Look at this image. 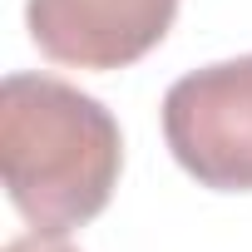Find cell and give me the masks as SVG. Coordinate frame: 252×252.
Segmentation results:
<instances>
[{
	"label": "cell",
	"instance_id": "obj_1",
	"mask_svg": "<svg viewBox=\"0 0 252 252\" xmlns=\"http://www.w3.org/2000/svg\"><path fill=\"white\" fill-rule=\"evenodd\" d=\"M124 134L114 114L55 79L5 74L0 84V173L15 213L35 232H74L94 222L119 183Z\"/></svg>",
	"mask_w": 252,
	"mask_h": 252
},
{
	"label": "cell",
	"instance_id": "obj_2",
	"mask_svg": "<svg viewBox=\"0 0 252 252\" xmlns=\"http://www.w3.org/2000/svg\"><path fill=\"white\" fill-rule=\"evenodd\" d=\"M163 139L203 188L252 193V55L173 79L163 94Z\"/></svg>",
	"mask_w": 252,
	"mask_h": 252
},
{
	"label": "cell",
	"instance_id": "obj_3",
	"mask_svg": "<svg viewBox=\"0 0 252 252\" xmlns=\"http://www.w3.org/2000/svg\"><path fill=\"white\" fill-rule=\"evenodd\" d=\"M178 0H30L25 25L64 69H124L173 30Z\"/></svg>",
	"mask_w": 252,
	"mask_h": 252
},
{
	"label": "cell",
	"instance_id": "obj_4",
	"mask_svg": "<svg viewBox=\"0 0 252 252\" xmlns=\"http://www.w3.org/2000/svg\"><path fill=\"white\" fill-rule=\"evenodd\" d=\"M5 252H79V247H69L60 232H25V237H15Z\"/></svg>",
	"mask_w": 252,
	"mask_h": 252
}]
</instances>
